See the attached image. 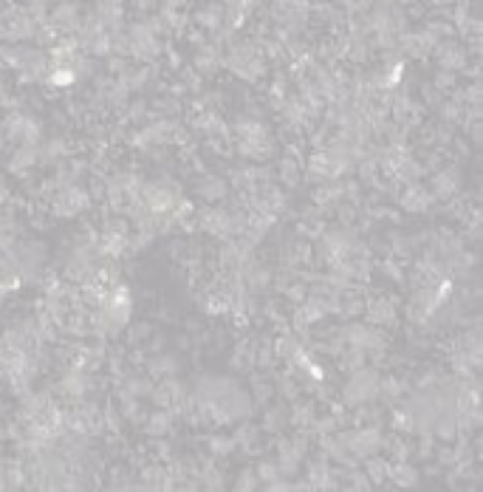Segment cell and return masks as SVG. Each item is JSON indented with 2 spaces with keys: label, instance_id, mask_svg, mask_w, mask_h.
Segmentation results:
<instances>
[{
  "label": "cell",
  "instance_id": "6da1fadb",
  "mask_svg": "<svg viewBox=\"0 0 483 492\" xmlns=\"http://www.w3.org/2000/svg\"><path fill=\"white\" fill-rule=\"evenodd\" d=\"M379 368L373 365H362L356 371L348 374V382L342 388V402L345 408H359V405H368V402H376L379 399Z\"/></svg>",
  "mask_w": 483,
  "mask_h": 492
},
{
  "label": "cell",
  "instance_id": "7a4b0ae2",
  "mask_svg": "<svg viewBox=\"0 0 483 492\" xmlns=\"http://www.w3.org/2000/svg\"><path fill=\"white\" fill-rule=\"evenodd\" d=\"M93 207L88 190L82 184H71L54 193V198L48 201V210L54 218H80L82 212H88Z\"/></svg>",
  "mask_w": 483,
  "mask_h": 492
},
{
  "label": "cell",
  "instance_id": "3957f363",
  "mask_svg": "<svg viewBox=\"0 0 483 492\" xmlns=\"http://www.w3.org/2000/svg\"><path fill=\"white\" fill-rule=\"evenodd\" d=\"M368 317V326L376 328H393L399 320V312H396V297H388V294H373V297H365V312Z\"/></svg>",
  "mask_w": 483,
  "mask_h": 492
},
{
  "label": "cell",
  "instance_id": "277c9868",
  "mask_svg": "<svg viewBox=\"0 0 483 492\" xmlns=\"http://www.w3.org/2000/svg\"><path fill=\"white\" fill-rule=\"evenodd\" d=\"M427 190H430V195H432L435 201H450V198H455V195L461 193V167H455V164L438 167V170L432 173Z\"/></svg>",
  "mask_w": 483,
  "mask_h": 492
},
{
  "label": "cell",
  "instance_id": "5b68a950",
  "mask_svg": "<svg viewBox=\"0 0 483 492\" xmlns=\"http://www.w3.org/2000/svg\"><path fill=\"white\" fill-rule=\"evenodd\" d=\"M432 57H435L438 68L452 71V74L464 71L467 63H469V57H467V51H464V43H458V40H452V37H450V40H441V43L432 48Z\"/></svg>",
  "mask_w": 483,
  "mask_h": 492
},
{
  "label": "cell",
  "instance_id": "8992f818",
  "mask_svg": "<svg viewBox=\"0 0 483 492\" xmlns=\"http://www.w3.org/2000/svg\"><path fill=\"white\" fill-rule=\"evenodd\" d=\"M399 207L404 212H412V215H421V212H430L435 207V198L430 195V190L424 184H410V187H402L399 195H396Z\"/></svg>",
  "mask_w": 483,
  "mask_h": 492
},
{
  "label": "cell",
  "instance_id": "52a82bcc",
  "mask_svg": "<svg viewBox=\"0 0 483 492\" xmlns=\"http://www.w3.org/2000/svg\"><path fill=\"white\" fill-rule=\"evenodd\" d=\"M195 195L204 198L209 207L212 204H221L229 198V181L215 175V173H201V178L195 181Z\"/></svg>",
  "mask_w": 483,
  "mask_h": 492
},
{
  "label": "cell",
  "instance_id": "ba28073f",
  "mask_svg": "<svg viewBox=\"0 0 483 492\" xmlns=\"http://www.w3.org/2000/svg\"><path fill=\"white\" fill-rule=\"evenodd\" d=\"M145 374L147 376H153L156 382L159 379H164V376H175L178 371H181V357L175 354V351H161V354H147V359H145Z\"/></svg>",
  "mask_w": 483,
  "mask_h": 492
},
{
  "label": "cell",
  "instance_id": "9c48e42d",
  "mask_svg": "<svg viewBox=\"0 0 483 492\" xmlns=\"http://www.w3.org/2000/svg\"><path fill=\"white\" fill-rule=\"evenodd\" d=\"M37 159H40V148H31V145H14L9 148V159H6V170L11 175H26L37 167Z\"/></svg>",
  "mask_w": 483,
  "mask_h": 492
},
{
  "label": "cell",
  "instance_id": "30bf717a",
  "mask_svg": "<svg viewBox=\"0 0 483 492\" xmlns=\"http://www.w3.org/2000/svg\"><path fill=\"white\" fill-rule=\"evenodd\" d=\"M388 481L399 490H412V487H418L421 476H418V467L407 458V461H390L388 464Z\"/></svg>",
  "mask_w": 483,
  "mask_h": 492
},
{
  "label": "cell",
  "instance_id": "8fae6325",
  "mask_svg": "<svg viewBox=\"0 0 483 492\" xmlns=\"http://www.w3.org/2000/svg\"><path fill=\"white\" fill-rule=\"evenodd\" d=\"M317 419V399H294L289 402V427H297V430H308L311 421Z\"/></svg>",
  "mask_w": 483,
  "mask_h": 492
},
{
  "label": "cell",
  "instance_id": "7c38bea8",
  "mask_svg": "<svg viewBox=\"0 0 483 492\" xmlns=\"http://www.w3.org/2000/svg\"><path fill=\"white\" fill-rule=\"evenodd\" d=\"M145 427V433L150 436V439H159V436H167V433H172V424H175V416H172V410L167 408H156L153 413H147L145 416V421H142Z\"/></svg>",
  "mask_w": 483,
  "mask_h": 492
},
{
  "label": "cell",
  "instance_id": "4fadbf2b",
  "mask_svg": "<svg viewBox=\"0 0 483 492\" xmlns=\"http://www.w3.org/2000/svg\"><path fill=\"white\" fill-rule=\"evenodd\" d=\"M192 68L201 74V77H215L218 68H221V51L212 48L209 43L195 48V57H192Z\"/></svg>",
  "mask_w": 483,
  "mask_h": 492
},
{
  "label": "cell",
  "instance_id": "5bb4252c",
  "mask_svg": "<svg viewBox=\"0 0 483 492\" xmlns=\"http://www.w3.org/2000/svg\"><path fill=\"white\" fill-rule=\"evenodd\" d=\"M274 396V382L269 374H251V405L266 408Z\"/></svg>",
  "mask_w": 483,
  "mask_h": 492
},
{
  "label": "cell",
  "instance_id": "9a60e30c",
  "mask_svg": "<svg viewBox=\"0 0 483 492\" xmlns=\"http://www.w3.org/2000/svg\"><path fill=\"white\" fill-rule=\"evenodd\" d=\"M286 427H289V408H283V405L266 408L263 419H260V430H266L271 436H280Z\"/></svg>",
  "mask_w": 483,
  "mask_h": 492
},
{
  "label": "cell",
  "instance_id": "2e32d148",
  "mask_svg": "<svg viewBox=\"0 0 483 492\" xmlns=\"http://www.w3.org/2000/svg\"><path fill=\"white\" fill-rule=\"evenodd\" d=\"M277 178H280V184L283 187H297L300 184V178H303V162H297V159H291V156H283L280 162H277Z\"/></svg>",
  "mask_w": 483,
  "mask_h": 492
},
{
  "label": "cell",
  "instance_id": "e0dca14e",
  "mask_svg": "<svg viewBox=\"0 0 483 492\" xmlns=\"http://www.w3.org/2000/svg\"><path fill=\"white\" fill-rule=\"evenodd\" d=\"M204 447H207V453H212L215 458L232 456V453L238 450L235 439H232V436H227V433H212V436H207V439H204Z\"/></svg>",
  "mask_w": 483,
  "mask_h": 492
},
{
  "label": "cell",
  "instance_id": "ac0fdd59",
  "mask_svg": "<svg viewBox=\"0 0 483 492\" xmlns=\"http://www.w3.org/2000/svg\"><path fill=\"white\" fill-rule=\"evenodd\" d=\"M362 461H365V470H362V473L370 478V484H373V487H382V484L388 481V464H390V461L382 458L379 453H376V456H368V458H362Z\"/></svg>",
  "mask_w": 483,
  "mask_h": 492
},
{
  "label": "cell",
  "instance_id": "d6986e66",
  "mask_svg": "<svg viewBox=\"0 0 483 492\" xmlns=\"http://www.w3.org/2000/svg\"><path fill=\"white\" fill-rule=\"evenodd\" d=\"M147 119H150V102H147V99H142V96H139V99L128 102V108H125V119H122L125 125H128V122H133V125H145Z\"/></svg>",
  "mask_w": 483,
  "mask_h": 492
},
{
  "label": "cell",
  "instance_id": "ffe728a7",
  "mask_svg": "<svg viewBox=\"0 0 483 492\" xmlns=\"http://www.w3.org/2000/svg\"><path fill=\"white\" fill-rule=\"evenodd\" d=\"M102 421H105V430H108L110 436H122L125 419H122V413L116 408V402H105V408H102Z\"/></svg>",
  "mask_w": 483,
  "mask_h": 492
},
{
  "label": "cell",
  "instance_id": "44dd1931",
  "mask_svg": "<svg viewBox=\"0 0 483 492\" xmlns=\"http://www.w3.org/2000/svg\"><path fill=\"white\" fill-rule=\"evenodd\" d=\"M232 439H235V444H238V450H243V447H249L251 441H257V439H260V427L243 419L241 424L235 427V433H232Z\"/></svg>",
  "mask_w": 483,
  "mask_h": 492
},
{
  "label": "cell",
  "instance_id": "7402d4cb",
  "mask_svg": "<svg viewBox=\"0 0 483 492\" xmlns=\"http://www.w3.org/2000/svg\"><path fill=\"white\" fill-rule=\"evenodd\" d=\"M333 212H336V224L339 227H356V221H359V207L356 204H348V201H339L336 207H333Z\"/></svg>",
  "mask_w": 483,
  "mask_h": 492
},
{
  "label": "cell",
  "instance_id": "603a6c76",
  "mask_svg": "<svg viewBox=\"0 0 483 492\" xmlns=\"http://www.w3.org/2000/svg\"><path fill=\"white\" fill-rule=\"evenodd\" d=\"M125 331H128V345L130 348H139V345H145L153 337V326L150 323H130Z\"/></svg>",
  "mask_w": 483,
  "mask_h": 492
},
{
  "label": "cell",
  "instance_id": "cb8c5ba5",
  "mask_svg": "<svg viewBox=\"0 0 483 492\" xmlns=\"http://www.w3.org/2000/svg\"><path fill=\"white\" fill-rule=\"evenodd\" d=\"M432 88H435L438 93H447V91H452V88H458V74L438 68L435 77H432Z\"/></svg>",
  "mask_w": 483,
  "mask_h": 492
},
{
  "label": "cell",
  "instance_id": "d4e9b609",
  "mask_svg": "<svg viewBox=\"0 0 483 492\" xmlns=\"http://www.w3.org/2000/svg\"><path fill=\"white\" fill-rule=\"evenodd\" d=\"M289 300H291V306H300L306 297H308V283H303V280H291L289 286H286V292H283Z\"/></svg>",
  "mask_w": 483,
  "mask_h": 492
},
{
  "label": "cell",
  "instance_id": "484cf974",
  "mask_svg": "<svg viewBox=\"0 0 483 492\" xmlns=\"http://www.w3.org/2000/svg\"><path fill=\"white\" fill-rule=\"evenodd\" d=\"M254 476H257V481H260V487H263V484L280 478V470H277V464H274V458H271V461H260L257 470H254Z\"/></svg>",
  "mask_w": 483,
  "mask_h": 492
},
{
  "label": "cell",
  "instance_id": "4316f807",
  "mask_svg": "<svg viewBox=\"0 0 483 492\" xmlns=\"http://www.w3.org/2000/svg\"><path fill=\"white\" fill-rule=\"evenodd\" d=\"M427 111H435L441 102H444V93H438L432 85H421V99H418Z\"/></svg>",
  "mask_w": 483,
  "mask_h": 492
},
{
  "label": "cell",
  "instance_id": "83f0119b",
  "mask_svg": "<svg viewBox=\"0 0 483 492\" xmlns=\"http://www.w3.org/2000/svg\"><path fill=\"white\" fill-rule=\"evenodd\" d=\"M382 275H385V277H390V280H396V283H402L404 280L402 263H399L396 257H390V255H388V257L382 260Z\"/></svg>",
  "mask_w": 483,
  "mask_h": 492
},
{
  "label": "cell",
  "instance_id": "f1b7e54d",
  "mask_svg": "<svg viewBox=\"0 0 483 492\" xmlns=\"http://www.w3.org/2000/svg\"><path fill=\"white\" fill-rule=\"evenodd\" d=\"M235 490L241 492H251L260 487V481H257V476H254V470H241V476L235 478V484H232Z\"/></svg>",
  "mask_w": 483,
  "mask_h": 492
},
{
  "label": "cell",
  "instance_id": "f546056e",
  "mask_svg": "<svg viewBox=\"0 0 483 492\" xmlns=\"http://www.w3.org/2000/svg\"><path fill=\"white\" fill-rule=\"evenodd\" d=\"M164 345H167V337L153 331V339H147V342H145L142 348H145L147 354H161V351H164Z\"/></svg>",
  "mask_w": 483,
  "mask_h": 492
},
{
  "label": "cell",
  "instance_id": "4dcf8cb0",
  "mask_svg": "<svg viewBox=\"0 0 483 492\" xmlns=\"http://www.w3.org/2000/svg\"><path fill=\"white\" fill-rule=\"evenodd\" d=\"M450 148H452V150H455V153H458V156H455V159H461V162H467V159H469V142H467V139H464V136H461V139H458V136H455V139H452V145H450Z\"/></svg>",
  "mask_w": 483,
  "mask_h": 492
},
{
  "label": "cell",
  "instance_id": "1f68e13d",
  "mask_svg": "<svg viewBox=\"0 0 483 492\" xmlns=\"http://www.w3.org/2000/svg\"><path fill=\"white\" fill-rule=\"evenodd\" d=\"M175 345H178V348H192V339H189L187 334H178V337H175Z\"/></svg>",
  "mask_w": 483,
  "mask_h": 492
},
{
  "label": "cell",
  "instance_id": "d6a6232c",
  "mask_svg": "<svg viewBox=\"0 0 483 492\" xmlns=\"http://www.w3.org/2000/svg\"><path fill=\"white\" fill-rule=\"evenodd\" d=\"M3 464H6V456H3V447H0V473H3Z\"/></svg>",
  "mask_w": 483,
  "mask_h": 492
}]
</instances>
